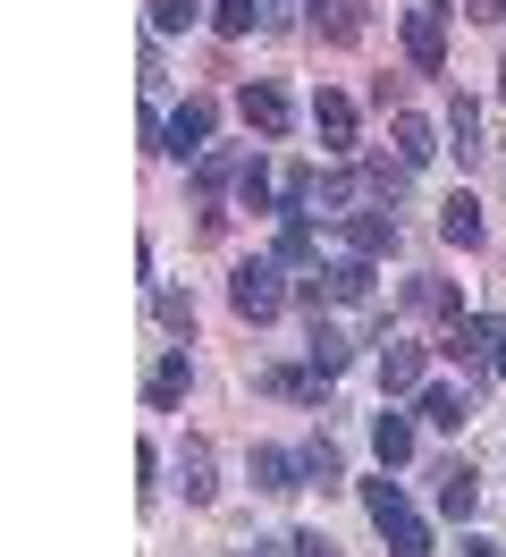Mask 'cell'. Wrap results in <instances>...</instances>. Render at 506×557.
I'll list each match as a JSON object with an SVG mask.
<instances>
[{
  "label": "cell",
  "mask_w": 506,
  "mask_h": 557,
  "mask_svg": "<svg viewBox=\"0 0 506 557\" xmlns=\"http://www.w3.org/2000/svg\"><path fill=\"white\" fill-rule=\"evenodd\" d=\"M363 507H371V523H380L388 557H431V523L405 507V490H397V482H363Z\"/></svg>",
  "instance_id": "obj_1"
},
{
  "label": "cell",
  "mask_w": 506,
  "mask_h": 557,
  "mask_svg": "<svg viewBox=\"0 0 506 557\" xmlns=\"http://www.w3.org/2000/svg\"><path fill=\"white\" fill-rule=\"evenodd\" d=\"M229 305L245 321H270L279 305H287V287H279V262H245V271L229 278Z\"/></svg>",
  "instance_id": "obj_2"
},
{
  "label": "cell",
  "mask_w": 506,
  "mask_h": 557,
  "mask_svg": "<svg viewBox=\"0 0 506 557\" xmlns=\"http://www.w3.org/2000/svg\"><path fill=\"white\" fill-rule=\"evenodd\" d=\"M405 51H414V69H447V26H439V9H414V17H405Z\"/></svg>",
  "instance_id": "obj_3"
},
{
  "label": "cell",
  "mask_w": 506,
  "mask_h": 557,
  "mask_svg": "<svg viewBox=\"0 0 506 557\" xmlns=\"http://www.w3.org/2000/svg\"><path fill=\"white\" fill-rule=\"evenodd\" d=\"M202 136H211V102H177L161 127V152H202Z\"/></svg>",
  "instance_id": "obj_4"
},
{
  "label": "cell",
  "mask_w": 506,
  "mask_h": 557,
  "mask_svg": "<svg viewBox=\"0 0 506 557\" xmlns=\"http://www.w3.org/2000/svg\"><path fill=\"white\" fill-rule=\"evenodd\" d=\"M287 119H296V110H287L279 85H245V127H254V136H287Z\"/></svg>",
  "instance_id": "obj_5"
},
{
  "label": "cell",
  "mask_w": 506,
  "mask_h": 557,
  "mask_svg": "<svg viewBox=\"0 0 506 557\" xmlns=\"http://www.w3.org/2000/svg\"><path fill=\"white\" fill-rule=\"evenodd\" d=\"M312 127H321L330 152H346V144H355V102H346V94H321V102H312Z\"/></svg>",
  "instance_id": "obj_6"
},
{
  "label": "cell",
  "mask_w": 506,
  "mask_h": 557,
  "mask_svg": "<svg viewBox=\"0 0 506 557\" xmlns=\"http://www.w3.org/2000/svg\"><path fill=\"white\" fill-rule=\"evenodd\" d=\"M321 287H330L337 305H363V296H371V262H363V253H346V262L321 271Z\"/></svg>",
  "instance_id": "obj_7"
},
{
  "label": "cell",
  "mask_w": 506,
  "mask_h": 557,
  "mask_svg": "<svg viewBox=\"0 0 506 557\" xmlns=\"http://www.w3.org/2000/svg\"><path fill=\"white\" fill-rule=\"evenodd\" d=\"M439 228H447V245H465V253H481V245H490V228H481V203H465V195L439 211Z\"/></svg>",
  "instance_id": "obj_8"
},
{
  "label": "cell",
  "mask_w": 506,
  "mask_h": 557,
  "mask_svg": "<svg viewBox=\"0 0 506 557\" xmlns=\"http://www.w3.org/2000/svg\"><path fill=\"white\" fill-rule=\"evenodd\" d=\"M380 388H388V397L422 388V347H380Z\"/></svg>",
  "instance_id": "obj_9"
},
{
  "label": "cell",
  "mask_w": 506,
  "mask_h": 557,
  "mask_svg": "<svg viewBox=\"0 0 506 557\" xmlns=\"http://www.w3.org/2000/svg\"><path fill=\"white\" fill-rule=\"evenodd\" d=\"M177 490H186V498H211V440H186V448H177Z\"/></svg>",
  "instance_id": "obj_10"
},
{
  "label": "cell",
  "mask_w": 506,
  "mask_h": 557,
  "mask_svg": "<svg viewBox=\"0 0 506 557\" xmlns=\"http://www.w3.org/2000/svg\"><path fill=\"white\" fill-rule=\"evenodd\" d=\"M312 26L330 42H355L363 35V0H312Z\"/></svg>",
  "instance_id": "obj_11"
},
{
  "label": "cell",
  "mask_w": 506,
  "mask_h": 557,
  "mask_svg": "<svg viewBox=\"0 0 506 557\" xmlns=\"http://www.w3.org/2000/svg\"><path fill=\"white\" fill-rule=\"evenodd\" d=\"M472 507H481V490H472V465H447V473H439V516L465 523Z\"/></svg>",
  "instance_id": "obj_12"
},
{
  "label": "cell",
  "mask_w": 506,
  "mask_h": 557,
  "mask_svg": "<svg viewBox=\"0 0 506 557\" xmlns=\"http://www.w3.org/2000/svg\"><path fill=\"white\" fill-rule=\"evenodd\" d=\"M371 448H380V465H414V422L380 414V422H371Z\"/></svg>",
  "instance_id": "obj_13"
},
{
  "label": "cell",
  "mask_w": 506,
  "mask_h": 557,
  "mask_svg": "<svg viewBox=\"0 0 506 557\" xmlns=\"http://www.w3.org/2000/svg\"><path fill=\"white\" fill-rule=\"evenodd\" d=\"M447 347L465 355V363H481V355L498 347V321H481V313H465V321H456V330H447Z\"/></svg>",
  "instance_id": "obj_14"
},
{
  "label": "cell",
  "mask_w": 506,
  "mask_h": 557,
  "mask_svg": "<svg viewBox=\"0 0 506 557\" xmlns=\"http://www.w3.org/2000/svg\"><path fill=\"white\" fill-rule=\"evenodd\" d=\"M346 245H355V253H388V245H397V228H388V220H380V211H355V220H346Z\"/></svg>",
  "instance_id": "obj_15"
},
{
  "label": "cell",
  "mask_w": 506,
  "mask_h": 557,
  "mask_svg": "<svg viewBox=\"0 0 506 557\" xmlns=\"http://www.w3.org/2000/svg\"><path fill=\"white\" fill-rule=\"evenodd\" d=\"M431 152H439V144H431V119H414V110H397V161H414V170H422Z\"/></svg>",
  "instance_id": "obj_16"
},
{
  "label": "cell",
  "mask_w": 506,
  "mask_h": 557,
  "mask_svg": "<svg viewBox=\"0 0 506 557\" xmlns=\"http://www.w3.org/2000/svg\"><path fill=\"white\" fill-rule=\"evenodd\" d=\"M465 414H472L465 388H422V422H431V431H456Z\"/></svg>",
  "instance_id": "obj_17"
},
{
  "label": "cell",
  "mask_w": 506,
  "mask_h": 557,
  "mask_svg": "<svg viewBox=\"0 0 506 557\" xmlns=\"http://www.w3.org/2000/svg\"><path fill=\"white\" fill-rule=\"evenodd\" d=\"M312 372H321V381H337V372H346V338H337L330 321H312Z\"/></svg>",
  "instance_id": "obj_18"
},
{
  "label": "cell",
  "mask_w": 506,
  "mask_h": 557,
  "mask_svg": "<svg viewBox=\"0 0 506 557\" xmlns=\"http://www.w3.org/2000/svg\"><path fill=\"white\" fill-rule=\"evenodd\" d=\"M254 482L262 490H296V456L287 448H254Z\"/></svg>",
  "instance_id": "obj_19"
},
{
  "label": "cell",
  "mask_w": 506,
  "mask_h": 557,
  "mask_svg": "<svg viewBox=\"0 0 506 557\" xmlns=\"http://www.w3.org/2000/svg\"><path fill=\"white\" fill-rule=\"evenodd\" d=\"M186 381H195V372H186V355H169L161 372H152V406H177V397H186Z\"/></svg>",
  "instance_id": "obj_20"
},
{
  "label": "cell",
  "mask_w": 506,
  "mask_h": 557,
  "mask_svg": "<svg viewBox=\"0 0 506 557\" xmlns=\"http://www.w3.org/2000/svg\"><path fill=\"white\" fill-rule=\"evenodd\" d=\"M312 253H321L312 220H287V228H279V262H312Z\"/></svg>",
  "instance_id": "obj_21"
},
{
  "label": "cell",
  "mask_w": 506,
  "mask_h": 557,
  "mask_svg": "<svg viewBox=\"0 0 506 557\" xmlns=\"http://www.w3.org/2000/svg\"><path fill=\"white\" fill-rule=\"evenodd\" d=\"M447 127H456V161H481V110L456 102V119H447Z\"/></svg>",
  "instance_id": "obj_22"
},
{
  "label": "cell",
  "mask_w": 506,
  "mask_h": 557,
  "mask_svg": "<svg viewBox=\"0 0 506 557\" xmlns=\"http://www.w3.org/2000/svg\"><path fill=\"white\" fill-rule=\"evenodd\" d=\"M236 195H245V211H270V170H262V161L236 170Z\"/></svg>",
  "instance_id": "obj_23"
},
{
  "label": "cell",
  "mask_w": 506,
  "mask_h": 557,
  "mask_svg": "<svg viewBox=\"0 0 506 557\" xmlns=\"http://www.w3.org/2000/svg\"><path fill=\"white\" fill-rule=\"evenodd\" d=\"M195 26V0H152V35H186Z\"/></svg>",
  "instance_id": "obj_24"
},
{
  "label": "cell",
  "mask_w": 506,
  "mask_h": 557,
  "mask_svg": "<svg viewBox=\"0 0 506 557\" xmlns=\"http://www.w3.org/2000/svg\"><path fill=\"white\" fill-rule=\"evenodd\" d=\"M254 17H262V0H220V35H254Z\"/></svg>",
  "instance_id": "obj_25"
},
{
  "label": "cell",
  "mask_w": 506,
  "mask_h": 557,
  "mask_svg": "<svg viewBox=\"0 0 506 557\" xmlns=\"http://www.w3.org/2000/svg\"><path fill=\"white\" fill-rule=\"evenodd\" d=\"M304 473H312V482H321V490L337 482V448H330V440H312V448H304Z\"/></svg>",
  "instance_id": "obj_26"
},
{
  "label": "cell",
  "mask_w": 506,
  "mask_h": 557,
  "mask_svg": "<svg viewBox=\"0 0 506 557\" xmlns=\"http://www.w3.org/2000/svg\"><path fill=\"white\" fill-rule=\"evenodd\" d=\"M152 313H161L169 330H195V305H186V296H152Z\"/></svg>",
  "instance_id": "obj_27"
},
{
  "label": "cell",
  "mask_w": 506,
  "mask_h": 557,
  "mask_svg": "<svg viewBox=\"0 0 506 557\" xmlns=\"http://www.w3.org/2000/svg\"><path fill=\"white\" fill-rule=\"evenodd\" d=\"M405 170H414V161H371V186H380V195H397Z\"/></svg>",
  "instance_id": "obj_28"
},
{
  "label": "cell",
  "mask_w": 506,
  "mask_h": 557,
  "mask_svg": "<svg viewBox=\"0 0 506 557\" xmlns=\"http://www.w3.org/2000/svg\"><path fill=\"white\" fill-rule=\"evenodd\" d=\"M287 557H330V541H321V532H296V541H287Z\"/></svg>",
  "instance_id": "obj_29"
},
{
  "label": "cell",
  "mask_w": 506,
  "mask_h": 557,
  "mask_svg": "<svg viewBox=\"0 0 506 557\" xmlns=\"http://www.w3.org/2000/svg\"><path fill=\"white\" fill-rule=\"evenodd\" d=\"M465 9L481 17V26H498V17H506V0H465Z\"/></svg>",
  "instance_id": "obj_30"
},
{
  "label": "cell",
  "mask_w": 506,
  "mask_h": 557,
  "mask_svg": "<svg viewBox=\"0 0 506 557\" xmlns=\"http://www.w3.org/2000/svg\"><path fill=\"white\" fill-rule=\"evenodd\" d=\"M465 557H498V541H481V532H472V541H465Z\"/></svg>",
  "instance_id": "obj_31"
},
{
  "label": "cell",
  "mask_w": 506,
  "mask_h": 557,
  "mask_svg": "<svg viewBox=\"0 0 506 557\" xmlns=\"http://www.w3.org/2000/svg\"><path fill=\"white\" fill-rule=\"evenodd\" d=\"M498 381H506V338H498Z\"/></svg>",
  "instance_id": "obj_32"
},
{
  "label": "cell",
  "mask_w": 506,
  "mask_h": 557,
  "mask_svg": "<svg viewBox=\"0 0 506 557\" xmlns=\"http://www.w3.org/2000/svg\"><path fill=\"white\" fill-rule=\"evenodd\" d=\"M431 9H447V0H431Z\"/></svg>",
  "instance_id": "obj_33"
}]
</instances>
